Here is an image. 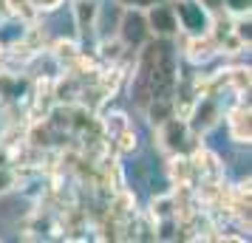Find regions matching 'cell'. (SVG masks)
<instances>
[{
    "label": "cell",
    "instance_id": "obj_1",
    "mask_svg": "<svg viewBox=\"0 0 252 243\" xmlns=\"http://www.w3.org/2000/svg\"><path fill=\"white\" fill-rule=\"evenodd\" d=\"M173 12H176V20H179V31H187L190 37L210 34L213 14L207 12L198 0H176L173 3Z\"/></svg>",
    "mask_w": 252,
    "mask_h": 243
},
{
    "label": "cell",
    "instance_id": "obj_2",
    "mask_svg": "<svg viewBox=\"0 0 252 243\" xmlns=\"http://www.w3.org/2000/svg\"><path fill=\"white\" fill-rule=\"evenodd\" d=\"M145 23H148V31L156 37H173L179 31V20H176V12H173L170 3H153L145 9Z\"/></svg>",
    "mask_w": 252,
    "mask_h": 243
},
{
    "label": "cell",
    "instance_id": "obj_3",
    "mask_svg": "<svg viewBox=\"0 0 252 243\" xmlns=\"http://www.w3.org/2000/svg\"><path fill=\"white\" fill-rule=\"evenodd\" d=\"M187 136H190V125H187V119H182V116H170L167 122L159 125V141L167 153H182Z\"/></svg>",
    "mask_w": 252,
    "mask_h": 243
},
{
    "label": "cell",
    "instance_id": "obj_4",
    "mask_svg": "<svg viewBox=\"0 0 252 243\" xmlns=\"http://www.w3.org/2000/svg\"><path fill=\"white\" fill-rule=\"evenodd\" d=\"M218 116H221L218 102L210 96V93H204V99H195L193 110H190V116H187V125H190L195 133H204V130H210L218 122Z\"/></svg>",
    "mask_w": 252,
    "mask_h": 243
},
{
    "label": "cell",
    "instance_id": "obj_5",
    "mask_svg": "<svg viewBox=\"0 0 252 243\" xmlns=\"http://www.w3.org/2000/svg\"><path fill=\"white\" fill-rule=\"evenodd\" d=\"M227 128L235 144H250L252 130H250V102H238L227 116Z\"/></svg>",
    "mask_w": 252,
    "mask_h": 243
},
{
    "label": "cell",
    "instance_id": "obj_6",
    "mask_svg": "<svg viewBox=\"0 0 252 243\" xmlns=\"http://www.w3.org/2000/svg\"><path fill=\"white\" fill-rule=\"evenodd\" d=\"M148 23H145V14L142 12H127L122 17V23H119V40L125 43V46H142L145 43V37H148Z\"/></svg>",
    "mask_w": 252,
    "mask_h": 243
},
{
    "label": "cell",
    "instance_id": "obj_7",
    "mask_svg": "<svg viewBox=\"0 0 252 243\" xmlns=\"http://www.w3.org/2000/svg\"><path fill=\"white\" fill-rule=\"evenodd\" d=\"M96 17H99L96 0H77L74 3V20H77V28H80L82 34H88L96 26Z\"/></svg>",
    "mask_w": 252,
    "mask_h": 243
},
{
    "label": "cell",
    "instance_id": "obj_8",
    "mask_svg": "<svg viewBox=\"0 0 252 243\" xmlns=\"http://www.w3.org/2000/svg\"><path fill=\"white\" fill-rule=\"evenodd\" d=\"M193 164H190V159H184V156H179V153H173L170 159V178L176 187H182V189H187V187L193 184Z\"/></svg>",
    "mask_w": 252,
    "mask_h": 243
},
{
    "label": "cell",
    "instance_id": "obj_9",
    "mask_svg": "<svg viewBox=\"0 0 252 243\" xmlns=\"http://www.w3.org/2000/svg\"><path fill=\"white\" fill-rule=\"evenodd\" d=\"M170 116H176V110H173V99H150V105H148L150 125L159 128L161 122H167Z\"/></svg>",
    "mask_w": 252,
    "mask_h": 243
},
{
    "label": "cell",
    "instance_id": "obj_10",
    "mask_svg": "<svg viewBox=\"0 0 252 243\" xmlns=\"http://www.w3.org/2000/svg\"><path fill=\"white\" fill-rule=\"evenodd\" d=\"M173 212H176V198L173 195H159L150 201V215L159 220H173Z\"/></svg>",
    "mask_w": 252,
    "mask_h": 243
},
{
    "label": "cell",
    "instance_id": "obj_11",
    "mask_svg": "<svg viewBox=\"0 0 252 243\" xmlns=\"http://www.w3.org/2000/svg\"><path fill=\"white\" fill-rule=\"evenodd\" d=\"M23 82L12 74H0V99H20Z\"/></svg>",
    "mask_w": 252,
    "mask_h": 243
},
{
    "label": "cell",
    "instance_id": "obj_12",
    "mask_svg": "<svg viewBox=\"0 0 252 243\" xmlns=\"http://www.w3.org/2000/svg\"><path fill=\"white\" fill-rule=\"evenodd\" d=\"M221 74H224V80H227L238 93L250 91V68H229V71H221Z\"/></svg>",
    "mask_w": 252,
    "mask_h": 243
},
{
    "label": "cell",
    "instance_id": "obj_13",
    "mask_svg": "<svg viewBox=\"0 0 252 243\" xmlns=\"http://www.w3.org/2000/svg\"><path fill=\"white\" fill-rule=\"evenodd\" d=\"M82 51L77 43H71V40H57L54 43V57L60 59V62H68V65H74V59L80 57Z\"/></svg>",
    "mask_w": 252,
    "mask_h": 243
},
{
    "label": "cell",
    "instance_id": "obj_14",
    "mask_svg": "<svg viewBox=\"0 0 252 243\" xmlns=\"http://www.w3.org/2000/svg\"><path fill=\"white\" fill-rule=\"evenodd\" d=\"M9 3V14H14V17H20V20H26V23H32L37 14V9L32 6V0H6Z\"/></svg>",
    "mask_w": 252,
    "mask_h": 243
},
{
    "label": "cell",
    "instance_id": "obj_15",
    "mask_svg": "<svg viewBox=\"0 0 252 243\" xmlns=\"http://www.w3.org/2000/svg\"><path fill=\"white\" fill-rule=\"evenodd\" d=\"M130 128V122H127V116L125 113H111V116H105V130H108V136L111 139H116L122 130Z\"/></svg>",
    "mask_w": 252,
    "mask_h": 243
},
{
    "label": "cell",
    "instance_id": "obj_16",
    "mask_svg": "<svg viewBox=\"0 0 252 243\" xmlns=\"http://www.w3.org/2000/svg\"><path fill=\"white\" fill-rule=\"evenodd\" d=\"M122 48H125V43H122V40H105L102 46H99V51H102L99 57H102V59H111V62H116V59L122 57Z\"/></svg>",
    "mask_w": 252,
    "mask_h": 243
},
{
    "label": "cell",
    "instance_id": "obj_17",
    "mask_svg": "<svg viewBox=\"0 0 252 243\" xmlns=\"http://www.w3.org/2000/svg\"><path fill=\"white\" fill-rule=\"evenodd\" d=\"M116 150L119 153H130V150H136V130L133 128H127V130H122L119 136H116Z\"/></svg>",
    "mask_w": 252,
    "mask_h": 243
},
{
    "label": "cell",
    "instance_id": "obj_18",
    "mask_svg": "<svg viewBox=\"0 0 252 243\" xmlns=\"http://www.w3.org/2000/svg\"><path fill=\"white\" fill-rule=\"evenodd\" d=\"M221 9L227 14H232V17H247L250 14V0H224Z\"/></svg>",
    "mask_w": 252,
    "mask_h": 243
},
{
    "label": "cell",
    "instance_id": "obj_19",
    "mask_svg": "<svg viewBox=\"0 0 252 243\" xmlns=\"http://www.w3.org/2000/svg\"><path fill=\"white\" fill-rule=\"evenodd\" d=\"M14 184H17V175H14L9 167H0V195H3V192H9Z\"/></svg>",
    "mask_w": 252,
    "mask_h": 243
},
{
    "label": "cell",
    "instance_id": "obj_20",
    "mask_svg": "<svg viewBox=\"0 0 252 243\" xmlns=\"http://www.w3.org/2000/svg\"><path fill=\"white\" fill-rule=\"evenodd\" d=\"M63 0H32V6H34L37 12H51V9H57Z\"/></svg>",
    "mask_w": 252,
    "mask_h": 243
},
{
    "label": "cell",
    "instance_id": "obj_21",
    "mask_svg": "<svg viewBox=\"0 0 252 243\" xmlns=\"http://www.w3.org/2000/svg\"><path fill=\"white\" fill-rule=\"evenodd\" d=\"M201 6H204L210 14H216V12H221V6H224V0H198Z\"/></svg>",
    "mask_w": 252,
    "mask_h": 243
},
{
    "label": "cell",
    "instance_id": "obj_22",
    "mask_svg": "<svg viewBox=\"0 0 252 243\" xmlns=\"http://www.w3.org/2000/svg\"><path fill=\"white\" fill-rule=\"evenodd\" d=\"M6 162H9V153H6V147H0V167H3Z\"/></svg>",
    "mask_w": 252,
    "mask_h": 243
},
{
    "label": "cell",
    "instance_id": "obj_23",
    "mask_svg": "<svg viewBox=\"0 0 252 243\" xmlns=\"http://www.w3.org/2000/svg\"><path fill=\"white\" fill-rule=\"evenodd\" d=\"M6 57V48H3V43H0V59Z\"/></svg>",
    "mask_w": 252,
    "mask_h": 243
},
{
    "label": "cell",
    "instance_id": "obj_24",
    "mask_svg": "<svg viewBox=\"0 0 252 243\" xmlns=\"http://www.w3.org/2000/svg\"><path fill=\"white\" fill-rule=\"evenodd\" d=\"M0 17H3V14H0Z\"/></svg>",
    "mask_w": 252,
    "mask_h": 243
}]
</instances>
